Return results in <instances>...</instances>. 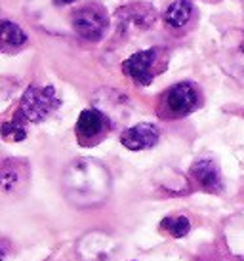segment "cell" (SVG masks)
<instances>
[{"mask_svg":"<svg viewBox=\"0 0 244 261\" xmlns=\"http://www.w3.org/2000/svg\"><path fill=\"white\" fill-rule=\"evenodd\" d=\"M201 105L202 95L199 86L193 82H178L160 95L157 115L162 120H178L194 113Z\"/></svg>","mask_w":244,"mask_h":261,"instance_id":"6da1fadb","label":"cell"},{"mask_svg":"<svg viewBox=\"0 0 244 261\" xmlns=\"http://www.w3.org/2000/svg\"><path fill=\"white\" fill-rule=\"evenodd\" d=\"M59 105H61V101L56 95L54 86H31L23 94L15 120L42 122L58 109Z\"/></svg>","mask_w":244,"mask_h":261,"instance_id":"7a4b0ae2","label":"cell"},{"mask_svg":"<svg viewBox=\"0 0 244 261\" xmlns=\"http://www.w3.org/2000/svg\"><path fill=\"white\" fill-rule=\"evenodd\" d=\"M162 67H164L162 50L149 48V50L137 51L126 61H122V73L130 76L137 86H149L153 79L162 71Z\"/></svg>","mask_w":244,"mask_h":261,"instance_id":"3957f363","label":"cell"},{"mask_svg":"<svg viewBox=\"0 0 244 261\" xmlns=\"http://www.w3.org/2000/svg\"><path fill=\"white\" fill-rule=\"evenodd\" d=\"M111 132V120L97 109H84L75 124V136L82 147H93L101 143Z\"/></svg>","mask_w":244,"mask_h":261,"instance_id":"277c9868","label":"cell"},{"mask_svg":"<svg viewBox=\"0 0 244 261\" xmlns=\"http://www.w3.org/2000/svg\"><path fill=\"white\" fill-rule=\"evenodd\" d=\"M72 29L77 31V35L84 40L97 42L103 38L105 29H107V15L103 12V8L97 4H88L77 10L71 17Z\"/></svg>","mask_w":244,"mask_h":261,"instance_id":"5b68a950","label":"cell"},{"mask_svg":"<svg viewBox=\"0 0 244 261\" xmlns=\"http://www.w3.org/2000/svg\"><path fill=\"white\" fill-rule=\"evenodd\" d=\"M118 25L122 31L126 29H147L155 23L157 12L151 4H143V2H134L118 10Z\"/></svg>","mask_w":244,"mask_h":261,"instance_id":"8992f818","label":"cell"},{"mask_svg":"<svg viewBox=\"0 0 244 261\" xmlns=\"http://www.w3.org/2000/svg\"><path fill=\"white\" fill-rule=\"evenodd\" d=\"M158 138H160V132L155 124L141 122L122 132L120 143L128 151H145V149H151L157 145Z\"/></svg>","mask_w":244,"mask_h":261,"instance_id":"52a82bcc","label":"cell"},{"mask_svg":"<svg viewBox=\"0 0 244 261\" xmlns=\"http://www.w3.org/2000/svg\"><path fill=\"white\" fill-rule=\"evenodd\" d=\"M191 175L204 191L208 193H217L222 191V174H219V168L214 160L210 159H201L197 160L193 166H191Z\"/></svg>","mask_w":244,"mask_h":261,"instance_id":"ba28073f","label":"cell"},{"mask_svg":"<svg viewBox=\"0 0 244 261\" xmlns=\"http://www.w3.org/2000/svg\"><path fill=\"white\" fill-rule=\"evenodd\" d=\"M193 2L191 0H174L164 12V23L170 29H183L193 17Z\"/></svg>","mask_w":244,"mask_h":261,"instance_id":"9c48e42d","label":"cell"},{"mask_svg":"<svg viewBox=\"0 0 244 261\" xmlns=\"http://www.w3.org/2000/svg\"><path fill=\"white\" fill-rule=\"evenodd\" d=\"M27 175H29V170H27L25 162L4 160V164H2V187H4L6 193L15 191L19 187V183L27 181Z\"/></svg>","mask_w":244,"mask_h":261,"instance_id":"30bf717a","label":"cell"},{"mask_svg":"<svg viewBox=\"0 0 244 261\" xmlns=\"http://www.w3.org/2000/svg\"><path fill=\"white\" fill-rule=\"evenodd\" d=\"M27 44V35L23 33L19 25L12 21H2V50L15 51Z\"/></svg>","mask_w":244,"mask_h":261,"instance_id":"8fae6325","label":"cell"},{"mask_svg":"<svg viewBox=\"0 0 244 261\" xmlns=\"http://www.w3.org/2000/svg\"><path fill=\"white\" fill-rule=\"evenodd\" d=\"M160 229L168 231L174 239H181V237H185L187 232H189L191 223H189V219L185 216H180V218H164L162 223H160Z\"/></svg>","mask_w":244,"mask_h":261,"instance_id":"7c38bea8","label":"cell"},{"mask_svg":"<svg viewBox=\"0 0 244 261\" xmlns=\"http://www.w3.org/2000/svg\"><path fill=\"white\" fill-rule=\"evenodd\" d=\"M2 138L12 139V141H23V139L27 138V132L19 124V120L14 118V122H6L2 126Z\"/></svg>","mask_w":244,"mask_h":261,"instance_id":"4fadbf2b","label":"cell"},{"mask_svg":"<svg viewBox=\"0 0 244 261\" xmlns=\"http://www.w3.org/2000/svg\"><path fill=\"white\" fill-rule=\"evenodd\" d=\"M71 2H75V0H54L56 6H65V4H71Z\"/></svg>","mask_w":244,"mask_h":261,"instance_id":"5bb4252c","label":"cell"}]
</instances>
